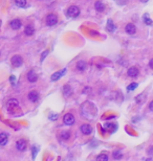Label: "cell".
I'll return each instance as SVG.
<instances>
[{
  "label": "cell",
  "mask_w": 153,
  "mask_h": 161,
  "mask_svg": "<svg viewBox=\"0 0 153 161\" xmlns=\"http://www.w3.org/2000/svg\"><path fill=\"white\" fill-rule=\"evenodd\" d=\"M66 15L70 18H76L80 15V9L76 5H70L66 12Z\"/></svg>",
  "instance_id": "1"
},
{
  "label": "cell",
  "mask_w": 153,
  "mask_h": 161,
  "mask_svg": "<svg viewBox=\"0 0 153 161\" xmlns=\"http://www.w3.org/2000/svg\"><path fill=\"white\" fill-rule=\"evenodd\" d=\"M18 107H19L18 99H16V98L9 99V101H7V104H6V108H7V110H9V112H13V111H15L17 108H18Z\"/></svg>",
  "instance_id": "2"
},
{
  "label": "cell",
  "mask_w": 153,
  "mask_h": 161,
  "mask_svg": "<svg viewBox=\"0 0 153 161\" xmlns=\"http://www.w3.org/2000/svg\"><path fill=\"white\" fill-rule=\"evenodd\" d=\"M63 122H64L66 126H72V124L76 122V118L71 113H66V114L63 116Z\"/></svg>",
  "instance_id": "3"
},
{
  "label": "cell",
  "mask_w": 153,
  "mask_h": 161,
  "mask_svg": "<svg viewBox=\"0 0 153 161\" xmlns=\"http://www.w3.org/2000/svg\"><path fill=\"white\" fill-rule=\"evenodd\" d=\"M58 23V16L55 14H49L46 17V24L48 26H53Z\"/></svg>",
  "instance_id": "4"
},
{
  "label": "cell",
  "mask_w": 153,
  "mask_h": 161,
  "mask_svg": "<svg viewBox=\"0 0 153 161\" xmlns=\"http://www.w3.org/2000/svg\"><path fill=\"white\" fill-rule=\"evenodd\" d=\"M11 62H12V64L14 67H20V66H22V64H23V59H22L21 55H16L12 58Z\"/></svg>",
  "instance_id": "5"
},
{
  "label": "cell",
  "mask_w": 153,
  "mask_h": 161,
  "mask_svg": "<svg viewBox=\"0 0 153 161\" xmlns=\"http://www.w3.org/2000/svg\"><path fill=\"white\" fill-rule=\"evenodd\" d=\"M66 72H67V69H66V68H63L62 70H60V71L55 72V73H53V75L51 76V80H53V82H56V80H60V78H62V76L64 75V74L66 73Z\"/></svg>",
  "instance_id": "6"
},
{
  "label": "cell",
  "mask_w": 153,
  "mask_h": 161,
  "mask_svg": "<svg viewBox=\"0 0 153 161\" xmlns=\"http://www.w3.org/2000/svg\"><path fill=\"white\" fill-rule=\"evenodd\" d=\"M16 147L19 152H24L27 147V143L24 139H18L16 142Z\"/></svg>",
  "instance_id": "7"
},
{
  "label": "cell",
  "mask_w": 153,
  "mask_h": 161,
  "mask_svg": "<svg viewBox=\"0 0 153 161\" xmlns=\"http://www.w3.org/2000/svg\"><path fill=\"white\" fill-rule=\"evenodd\" d=\"M80 130H81L82 134L84 135H90L92 133V126L90 124H84L80 126Z\"/></svg>",
  "instance_id": "8"
},
{
  "label": "cell",
  "mask_w": 153,
  "mask_h": 161,
  "mask_svg": "<svg viewBox=\"0 0 153 161\" xmlns=\"http://www.w3.org/2000/svg\"><path fill=\"white\" fill-rule=\"evenodd\" d=\"M27 97H28V99L32 101V103H36V101H39L40 95H39V93L36 91V90H32V91H30V93H28Z\"/></svg>",
  "instance_id": "9"
},
{
  "label": "cell",
  "mask_w": 153,
  "mask_h": 161,
  "mask_svg": "<svg viewBox=\"0 0 153 161\" xmlns=\"http://www.w3.org/2000/svg\"><path fill=\"white\" fill-rule=\"evenodd\" d=\"M125 30L128 34H134L136 32V26L133 23H128L125 26Z\"/></svg>",
  "instance_id": "10"
},
{
  "label": "cell",
  "mask_w": 153,
  "mask_h": 161,
  "mask_svg": "<svg viewBox=\"0 0 153 161\" xmlns=\"http://www.w3.org/2000/svg\"><path fill=\"white\" fill-rule=\"evenodd\" d=\"M139 69H137L135 66L130 67V68L127 70V74H128V76H130V78H136V76L139 75Z\"/></svg>",
  "instance_id": "11"
},
{
  "label": "cell",
  "mask_w": 153,
  "mask_h": 161,
  "mask_svg": "<svg viewBox=\"0 0 153 161\" xmlns=\"http://www.w3.org/2000/svg\"><path fill=\"white\" fill-rule=\"evenodd\" d=\"M21 25H22V23H21L20 19H14V20H12L9 22V26L15 30L19 29L21 27Z\"/></svg>",
  "instance_id": "12"
},
{
  "label": "cell",
  "mask_w": 153,
  "mask_h": 161,
  "mask_svg": "<svg viewBox=\"0 0 153 161\" xmlns=\"http://www.w3.org/2000/svg\"><path fill=\"white\" fill-rule=\"evenodd\" d=\"M104 129L110 132H115L118 130V124H114V122H106L104 124Z\"/></svg>",
  "instance_id": "13"
},
{
  "label": "cell",
  "mask_w": 153,
  "mask_h": 161,
  "mask_svg": "<svg viewBox=\"0 0 153 161\" xmlns=\"http://www.w3.org/2000/svg\"><path fill=\"white\" fill-rule=\"evenodd\" d=\"M27 80L30 82V83H36V82L38 80V75H37V73H36L35 71H32V70H30V71L27 73Z\"/></svg>",
  "instance_id": "14"
},
{
  "label": "cell",
  "mask_w": 153,
  "mask_h": 161,
  "mask_svg": "<svg viewBox=\"0 0 153 161\" xmlns=\"http://www.w3.org/2000/svg\"><path fill=\"white\" fill-rule=\"evenodd\" d=\"M95 11L99 12V13H102V12L105 11V4L102 2V1L97 0V1H95Z\"/></svg>",
  "instance_id": "15"
},
{
  "label": "cell",
  "mask_w": 153,
  "mask_h": 161,
  "mask_svg": "<svg viewBox=\"0 0 153 161\" xmlns=\"http://www.w3.org/2000/svg\"><path fill=\"white\" fill-rule=\"evenodd\" d=\"M86 68H87V63L85 62V61H79V62L76 63V69L79 70V71H85Z\"/></svg>",
  "instance_id": "16"
},
{
  "label": "cell",
  "mask_w": 153,
  "mask_h": 161,
  "mask_svg": "<svg viewBox=\"0 0 153 161\" xmlns=\"http://www.w3.org/2000/svg\"><path fill=\"white\" fill-rule=\"evenodd\" d=\"M106 28H107V30H109L110 32H115L116 26H115V24H114L113 21H112L111 19H108V21H107V26H106Z\"/></svg>",
  "instance_id": "17"
},
{
  "label": "cell",
  "mask_w": 153,
  "mask_h": 161,
  "mask_svg": "<svg viewBox=\"0 0 153 161\" xmlns=\"http://www.w3.org/2000/svg\"><path fill=\"white\" fill-rule=\"evenodd\" d=\"M9 141V136L6 133H0V145L4 147Z\"/></svg>",
  "instance_id": "18"
},
{
  "label": "cell",
  "mask_w": 153,
  "mask_h": 161,
  "mask_svg": "<svg viewBox=\"0 0 153 161\" xmlns=\"http://www.w3.org/2000/svg\"><path fill=\"white\" fill-rule=\"evenodd\" d=\"M63 93H64V95L66 97L70 96V95L72 94V89H71V87H70L69 85H65L64 87H63Z\"/></svg>",
  "instance_id": "19"
},
{
  "label": "cell",
  "mask_w": 153,
  "mask_h": 161,
  "mask_svg": "<svg viewBox=\"0 0 153 161\" xmlns=\"http://www.w3.org/2000/svg\"><path fill=\"white\" fill-rule=\"evenodd\" d=\"M34 32H35V29H34V26L32 25H26L25 28H24V34L26 36H32Z\"/></svg>",
  "instance_id": "20"
},
{
  "label": "cell",
  "mask_w": 153,
  "mask_h": 161,
  "mask_svg": "<svg viewBox=\"0 0 153 161\" xmlns=\"http://www.w3.org/2000/svg\"><path fill=\"white\" fill-rule=\"evenodd\" d=\"M60 138L63 140H68L70 138V132L69 131H62L60 134Z\"/></svg>",
  "instance_id": "21"
},
{
  "label": "cell",
  "mask_w": 153,
  "mask_h": 161,
  "mask_svg": "<svg viewBox=\"0 0 153 161\" xmlns=\"http://www.w3.org/2000/svg\"><path fill=\"white\" fill-rule=\"evenodd\" d=\"M143 21H144V23L146 24V25H152L153 24V21L150 19V17H149L148 14H145L144 16H143Z\"/></svg>",
  "instance_id": "22"
},
{
  "label": "cell",
  "mask_w": 153,
  "mask_h": 161,
  "mask_svg": "<svg viewBox=\"0 0 153 161\" xmlns=\"http://www.w3.org/2000/svg\"><path fill=\"white\" fill-rule=\"evenodd\" d=\"M112 156H113V158L116 159V160L123 158V154L121 153V151H120V150H115V151H113V153H112Z\"/></svg>",
  "instance_id": "23"
},
{
  "label": "cell",
  "mask_w": 153,
  "mask_h": 161,
  "mask_svg": "<svg viewBox=\"0 0 153 161\" xmlns=\"http://www.w3.org/2000/svg\"><path fill=\"white\" fill-rule=\"evenodd\" d=\"M95 161H108V155H106V154L97 155Z\"/></svg>",
  "instance_id": "24"
},
{
  "label": "cell",
  "mask_w": 153,
  "mask_h": 161,
  "mask_svg": "<svg viewBox=\"0 0 153 161\" xmlns=\"http://www.w3.org/2000/svg\"><path fill=\"white\" fill-rule=\"evenodd\" d=\"M38 152H39V147H38L37 145H32V159L36 158Z\"/></svg>",
  "instance_id": "25"
},
{
  "label": "cell",
  "mask_w": 153,
  "mask_h": 161,
  "mask_svg": "<svg viewBox=\"0 0 153 161\" xmlns=\"http://www.w3.org/2000/svg\"><path fill=\"white\" fill-rule=\"evenodd\" d=\"M15 3L19 7H25L27 2H26V0H15Z\"/></svg>",
  "instance_id": "26"
},
{
  "label": "cell",
  "mask_w": 153,
  "mask_h": 161,
  "mask_svg": "<svg viewBox=\"0 0 153 161\" xmlns=\"http://www.w3.org/2000/svg\"><path fill=\"white\" fill-rule=\"evenodd\" d=\"M144 96H145L144 93H141V94L137 95V96L135 97V101H136L137 104H143V103H144V101H145Z\"/></svg>",
  "instance_id": "27"
},
{
  "label": "cell",
  "mask_w": 153,
  "mask_h": 161,
  "mask_svg": "<svg viewBox=\"0 0 153 161\" xmlns=\"http://www.w3.org/2000/svg\"><path fill=\"white\" fill-rule=\"evenodd\" d=\"M136 88H137V84L136 83H131L127 87V90H128V91H133V90H135Z\"/></svg>",
  "instance_id": "28"
},
{
  "label": "cell",
  "mask_w": 153,
  "mask_h": 161,
  "mask_svg": "<svg viewBox=\"0 0 153 161\" xmlns=\"http://www.w3.org/2000/svg\"><path fill=\"white\" fill-rule=\"evenodd\" d=\"M9 80H11V84H12L13 86L16 85V76H15V75L11 76V78H9Z\"/></svg>",
  "instance_id": "29"
},
{
  "label": "cell",
  "mask_w": 153,
  "mask_h": 161,
  "mask_svg": "<svg viewBox=\"0 0 153 161\" xmlns=\"http://www.w3.org/2000/svg\"><path fill=\"white\" fill-rule=\"evenodd\" d=\"M48 53H49V51H48V50H45L44 52L42 53V55H42V57H41V62H42L43 60H44L45 58H46V55H48Z\"/></svg>",
  "instance_id": "30"
},
{
  "label": "cell",
  "mask_w": 153,
  "mask_h": 161,
  "mask_svg": "<svg viewBox=\"0 0 153 161\" xmlns=\"http://www.w3.org/2000/svg\"><path fill=\"white\" fill-rule=\"evenodd\" d=\"M147 153H148V155L150 157H153V147H150L148 149V151H147Z\"/></svg>",
  "instance_id": "31"
},
{
  "label": "cell",
  "mask_w": 153,
  "mask_h": 161,
  "mask_svg": "<svg viewBox=\"0 0 153 161\" xmlns=\"http://www.w3.org/2000/svg\"><path fill=\"white\" fill-rule=\"evenodd\" d=\"M57 118H58V114L53 113V115H49V119H51V120H56Z\"/></svg>",
  "instance_id": "32"
},
{
  "label": "cell",
  "mask_w": 153,
  "mask_h": 161,
  "mask_svg": "<svg viewBox=\"0 0 153 161\" xmlns=\"http://www.w3.org/2000/svg\"><path fill=\"white\" fill-rule=\"evenodd\" d=\"M149 110L152 111V112H153V101H151L150 104H149Z\"/></svg>",
  "instance_id": "33"
},
{
  "label": "cell",
  "mask_w": 153,
  "mask_h": 161,
  "mask_svg": "<svg viewBox=\"0 0 153 161\" xmlns=\"http://www.w3.org/2000/svg\"><path fill=\"white\" fill-rule=\"evenodd\" d=\"M149 67H150L151 69H153V59H151V60L149 61Z\"/></svg>",
  "instance_id": "34"
},
{
  "label": "cell",
  "mask_w": 153,
  "mask_h": 161,
  "mask_svg": "<svg viewBox=\"0 0 153 161\" xmlns=\"http://www.w3.org/2000/svg\"><path fill=\"white\" fill-rule=\"evenodd\" d=\"M149 0H141V2H144V3H146V2H148Z\"/></svg>",
  "instance_id": "35"
},
{
  "label": "cell",
  "mask_w": 153,
  "mask_h": 161,
  "mask_svg": "<svg viewBox=\"0 0 153 161\" xmlns=\"http://www.w3.org/2000/svg\"><path fill=\"white\" fill-rule=\"evenodd\" d=\"M145 161H153L151 158H147V159H145Z\"/></svg>",
  "instance_id": "36"
},
{
  "label": "cell",
  "mask_w": 153,
  "mask_h": 161,
  "mask_svg": "<svg viewBox=\"0 0 153 161\" xmlns=\"http://www.w3.org/2000/svg\"><path fill=\"white\" fill-rule=\"evenodd\" d=\"M0 55H1V52H0Z\"/></svg>",
  "instance_id": "37"
}]
</instances>
